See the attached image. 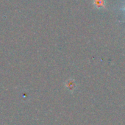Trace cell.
<instances>
[{
  "mask_svg": "<svg viewBox=\"0 0 125 125\" xmlns=\"http://www.w3.org/2000/svg\"><path fill=\"white\" fill-rule=\"evenodd\" d=\"M94 5L96 8H103L104 5V0H94Z\"/></svg>",
  "mask_w": 125,
  "mask_h": 125,
  "instance_id": "6da1fadb",
  "label": "cell"
},
{
  "mask_svg": "<svg viewBox=\"0 0 125 125\" xmlns=\"http://www.w3.org/2000/svg\"><path fill=\"white\" fill-rule=\"evenodd\" d=\"M124 10L125 11V7H124Z\"/></svg>",
  "mask_w": 125,
  "mask_h": 125,
  "instance_id": "7a4b0ae2",
  "label": "cell"
}]
</instances>
